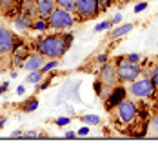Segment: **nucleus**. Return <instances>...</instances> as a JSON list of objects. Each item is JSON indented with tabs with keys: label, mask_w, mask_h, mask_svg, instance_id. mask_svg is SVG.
Instances as JSON below:
<instances>
[{
	"label": "nucleus",
	"mask_w": 158,
	"mask_h": 160,
	"mask_svg": "<svg viewBox=\"0 0 158 160\" xmlns=\"http://www.w3.org/2000/svg\"><path fill=\"white\" fill-rule=\"evenodd\" d=\"M73 44V33H53L37 40L35 49L46 58H62Z\"/></svg>",
	"instance_id": "nucleus-1"
},
{
	"label": "nucleus",
	"mask_w": 158,
	"mask_h": 160,
	"mask_svg": "<svg viewBox=\"0 0 158 160\" xmlns=\"http://www.w3.org/2000/svg\"><path fill=\"white\" fill-rule=\"evenodd\" d=\"M111 113L113 120L118 126H131L138 118V104L135 102V98H124Z\"/></svg>",
	"instance_id": "nucleus-2"
},
{
	"label": "nucleus",
	"mask_w": 158,
	"mask_h": 160,
	"mask_svg": "<svg viewBox=\"0 0 158 160\" xmlns=\"http://www.w3.org/2000/svg\"><path fill=\"white\" fill-rule=\"evenodd\" d=\"M115 68H116V78L118 84H129L133 80H136L142 75V66L129 62L126 57L115 58Z\"/></svg>",
	"instance_id": "nucleus-3"
},
{
	"label": "nucleus",
	"mask_w": 158,
	"mask_h": 160,
	"mask_svg": "<svg viewBox=\"0 0 158 160\" xmlns=\"http://www.w3.org/2000/svg\"><path fill=\"white\" fill-rule=\"evenodd\" d=\"M156 88L153 86L151 78L147 77H138L136 80L129 82V88H127V93L131 95V98L135 100H147L155 95Z\"/></svg>",
	"instance_id": "nucleus-4"
},
{
	"label": "nucleus",
	"mask_w": 158,
	"mask_h": 160,
	"mask_svg": "<svg viewBox=\"0 0 158 160\" xmlns=\"http://www.w3.org/2000/svg\"><path fill=\"white\" fill-rule=\"evenodd\" d=\"M75 15L69 11L62 9V8H55L53 13L47 17V24H49V29H57V31H64V29H71L75 26Z\"/></svg>",
	"instance_id": "nucleus-5"
},
{
	"label": "nucleus",
	"mask_w": 158,
	"mask_h": 160,
	"mask_svg": "<svg viewBox=\"0 0 158 160\" xmlns=\"http://www.w3.org/2000/svg\"><path fill=\"white\" fill-rule=\"evenodd\" d=\"M102 9H100L98 0H77L75 2V17L77 20H91L96 18Z\"/></svg>",
	"instance_id": "nucleus-6"
},
{
	"label": "nucleus",
	"mask_w": 158,
	"mask_h": 160,
	"mask_svg": "<svg viewBox=\"0 0 158 160\" xmlns=\"http://www.w3.org/2000/svg\"><path fill=\"white\" fill-rule=\"evenodd\" d=\"M126 97H127V88H126L124 84H116V86L113 88V91L109 93L107 98H104V108L111 113Z\"/></svg>",
	"instance_id": "nucleus-7"
},
{
	"label": "nucleus",
	"mask_w": 158,
	"mask_h": 160,
	"mask_svg": "<svg viewBox=\"0 0 158 160\" xmlns=\"http://www.w3.org/2000/svg\"><path fill=\"white\" fill-rule=\"evenodd\" d=\"M98 80L104 86H109V88L116 86L118 84V78H116V68H115V64H111L109 60L106 64H102L100 69H98Z\"/></svg>",
	"instance_id": "nucleus-8"
},
{
	"label": "nucleus",
	"mask_w": 158,
	"mask_h": 160,
	"mask_svg": "<svg viewBox=\"0 0 158 160\" xmlns=\"http://www.w3.org/2000/svg\"><path fill=\"white\" fill-rule=\"evenodd\" d=\"M17 44H18L17 37H15L7 28L0 26V57L11 53V51L15 49V46H17Z\"/></svg>",
	"instance_id": "nucleus-9"
},
{
	"label": "nucleus",
	"mask_w": 158,
	"mask_h": 160,
	"mask_svg": "<svg viewBox=\"0 0 158 160\" xmlns=\"http://www.w3.org/2000/svg\"><path fill=\"white\" fill-rule=\"evenodd\" d=\"M46 64V57L44 55H40L38 51H35V53H29V57L26 58V62H24V69L26 71H38V69H42V66Z\"/></svg>",
	"instance_id": "nucleus-10"
},
{
	"label": "nucleus",
	"mask_w": 158,
	"mask_h": 160,
	"mask_svg": "<svg viewBox=\"0 0 158 160\" xmlns=\"http://www.w3.org/2000/svg\"><path fill=\"white\" fill-rule=\"evenodd\" d=\"M35 6H37L38 18H47L53 13V9L57 8V2L55 0H35Z\"/></svg>",
	"instance_id": "nucleus-11"
},
{
	"label": "nucleus",
	"mask_w": 158,
	"mask_h": 160,
	"mask_svg": "<svg viewBox=\"0 0 158 160\" xmlns=\"http://www.w3.org/2000/svg\"><path fill=\"white\" fill-rule=\"evenodd\" d=\"M11 53H13V62H15V66H18V68H22V66H24V62H26V58L29 57L27 46H24V42H18Z\"/></svg>",
	"instance_id": "nucleus-12"
},
{
	"label": "nucleus",
	"mask_w": 158,
	"mask_h": 160,
	"mask_svg": "<svg viewBox=\"0 0 158 160\" xmlns=\"http://www.w3.org/2000/svg\"><path fill=\"white\" fill-rule=\"evenodd\" d=\"M33 22H35V17H29L26 13H18L15 17V20H13V26L18 31H27L33 28Z\"/></svg>",
	"instance_id": "nucleus-13"
},
{
	"label": "nucleus",
	"mask_w": 158,
	"mask_h": 160,
	"mask_svg": "<svg viewBox=\"0 0 158 160\" xmlns=\"http://www.w3.org/2000/svg\"><path fill=\"white\" fill-rule=\"evenodd\" d=\"M133 29H135L133 24H122V26L118 24V26H115V29H109L107 40H118V38H122V37L129 35Z\"/></svg>",
	"instance_id": "nucleus-14"
},
{
	"label": "nucleus",
	"mask_w": 158,
	"mask_h": 160,
	"mask_svg": "<svg viewBox=\"0 0 158 160\" xmlns=\"http://www.w3.org/2000/svg\"><path fill=\"white\" fill-rule=\"evenodd\" d=\"M44 78H46V75L38 69V71H31L29 75L26 77V82H27V84H33V86H37V84H38V82H42Z\"/></svg>",
	"instance_id": "nucleus-15"
},
{
	"label": "nucleus",
	"mask_w": 158,
	"mask_h": 160,
	"mask_svg": "<svg viewBox=\"0 0 158 160\" xmlns=\"http://www.w3.org/2000/svg\"><path fill=\"white\" fill-rule=\"evenodd\" d=\"M37 108H38V98H37V97H31V98H27L24 102L22 111H24V113H33Z\"/></svg>",
	"instance_id": "nucleus-16"
},
{
	"label": "nucleus",
	"mask_w": 158,
	"mask_h": 160,
	"mask_svg": "<svg viewBox=\"0 0 158 160\" xmlns=\"http://www.w3.org/2000/svg\"><path fill=\"white\" fill-rule=\"evenodd\" d=\"M55 2H57V8H62V9L75 15V2L77 0H55Z\"/></svg>",
	"instance_id": "nucleus-17"
},
{
	"label": "nucleus",
	"mask_w": 158,
	"mask_h": 160,
	"mask_svg": "<svg viewBox=\"0 0 158 160\" xmlns=\"http://www.w3.org/2000/svg\"><path fill=\"white\" fill-rule=\"evenodd\" d=\"M15 2L17 0H0V13L9 15L11 11L15 9Z\"/></svg>",
	"instance_id": "nucleus-18"
},
{
	"label": "nucleus",
	"mask_w": 158,
	"mask_h": 160,
	"mask_svg": "<svg viewBox=\"0 0 158 160\" xmlns=\"http://www.w3.org/2000/svg\"><path fill=\"white\" fill-rule=\"evenodd\" d=\"M31 29H35V31H47L49 29V24H47V18H37L35 22H33V28Z\"/></svg>",
	"instance_id": "nucleus-19"
},
{
	"label": "nucleus",
	"mask_w": 158,
	"mask_h": 160,
	"mask_svg": "<svg viewBox=\"0 0 158 160\" xmlns=\"http://www.w3.org/2000/svg\"><path fill=\"white\" fill-rule=\"evenodd\" d=\"M80 120H82L84 124H87V126H98L100 122H102L98 115H84Z\"/></svg>",
	"instance_id": "nucleus-20"
},
{
	"label": "nucleus",
	"mask_w": 158,
	"mask_h": 160,
	"mask_svg": "<svg viewBox=\"0 0 158 160\" xmlns=\"http://www.w3.org/2000/svg\"><path fill=\"white\" fill-rule=\"evenodd\" d=\"M55 68H58V58H51L49 62H46V64L42 66V69H40V71H42L44 75H47V73H49V71H53Z\"/></svg>",
	"instance_id": "nucleus-21"
},
{
	"label": "nucleus",
	"mask_w": 158,
	"mask_h": 160,
	"mask_svg": "<svg viewBox=\"0 0 158 160\" xmlns=\"http://www.w3.org/2000/svg\"><path fill=\"white\" fill-rule=\"evenodd\" d=\"M109 29H113V22L111 20H104V22H100V24L95 26V31L96 33H100V31H109Z\"/></svg>",
	"instance_id": "nucleus-22"
},
{
	"label": "nucleus",
	"mask_w": 158,
	"mask_h": 160,
	"mask_svg": "<svg viewBox=\"0 0 158 160\" xmlns=\"http://www.w3.org/2000/svg\"><path fill=\"white\" fill-rule=\"evenodd\" d=\"M149 131H151L155 137H158V113L151 118V122H149Z\"/></svg>",
	"instance_id": "nucleus-23"
},
{
	"label": "nucleus",
	"mask_w": 158,
	"mask_h": 160,
	"mask_svg": "<svg viewBox=\"0 0 158 160\" xmlns=\"http://www.w3.org/2000/svg\"><path fill=\"white\" fill-rule=\"evenodd\" d=\"M149 78H151V82H153V86L158 89V66H155V68L151 69V73H149Z\"/></svg>",
	"instance_id": "nucleus-24"
},
{
	"label": "nucleus",
	"mask_w": 158,
	"mask_h": 160,
	"mask_svg": "<svg viewBox=\"0 0 158 160\" xmlns=\"http://www.w3.org/2000/svg\"><path fill=\"white\" fill-rule=\"evenodd\" d=\"M49 84H51V80H49V78H44L42 82H38V84L35 86V88H37L35 91H37V93H40V91H46L47 88H49Z\"/></svg>",
	"instance_id": "nucleus-25"
},
{
	"label": "nucleus",
	"mask_w": 158,
	"mask_h": 160,
	"mask_svg": "<svg viewBox=\"0 0 158 160\" xmlns=\"http://www.w3.org/2000/svg\"><path fill=\"white\" fill-rule=\"evenodd\" d=\"M55 124H57L58 128H66V126H69L71 124V118L69 117H60V118L55 120Z\"/></svg>",
	"instance_id": "nucleus-26"
},
{
	"label": "nucleus",
	"mask_w": 158,
	"mask_h": 160,
	"mask_svg": "<svg viewBox=\"0 0 158 160\" xmlns=\"http://www.w3.org/2000/svg\"><path fill=\"white\" fill-rule=\"evenodd\" d=\"M126 58H127L129 62H133V64H140L142 55H140V53H129V55H126Z\"/></svg>",
	"instance_id": "nucleus-27"
},
{
	"label": "nucleus",
	"mask_w": 158,
	"mask_h": 160,
	"mask_svg": "<svg viewBox=\"0 0 158 160\" xmlns=\"http://www.w3.org/2000/svg\"><path fill=\"white\" fill-rule=\"evenodd\" d=\"M42 137H44V135H42V133H40V131H27V133H24V138L27 140V138H42Z\"/></svg>",
	"instance_id": "nucleus-28"
},
{
	"label": "nucleus",
	"mask_w": 158,
	"mask_h": 160,
	"mask_svg": "<svg viewBox=\"0 0 158 160\" xmlns=\"http://www.w3.org/2000/svg\"><path fill=\"white\" fill-rule=\"evenodd\" d=\"M95 62H96L98 66H102V64H106V62H107V53H100V55H96V58H95Z\"/></svg>",
	"instance_id": "nucleus-29"
},
{
	"label": "nucleus",
	"mask_w": 158,
	"mask_h": 160,
	"mask_svg": "<svg viewBox=\"0 0 158 160\" xmlns=\"http://www.w3.org/2000/svg\"><path fill=\"white\" fill-rule=\"evenodd\" d=\"M98 4H100V9L106 11V9H109V8L113 6V0H98Z\"/></svg>",
	"instance_id": "nucleus-30"
},
{
	"label": "nucleus",
	"mask_w": 158,
	"mask_h": 160,
	"mask_svg": "<svg viewBox=\"0 0 158 160\" xmlns=\"http://www.w3.org/2000/svg\"><path fill=\"white\" fill-rule=\"evenodd\" d=\"M77 135H78V137H87L89 135V126L87 124H84V128H80V129L77 131Z\"/></svg>",
	"instance_id": "nucleus-31"
},
{
	"label": "nucleus",
	"mask_w": 158,
	"mask_h": 160,
	"mask_svg": "<svg viewBox=\"0 0 158 160\" xmlns=\"http://www.w3.org/2000/svg\"><path fill=\"white\" fill-rule=\"evenodd\" d=\"M146 8H147V2H138V4L135 6V13H142Z\"/></svg>",
	"instance_id": "nucleus-32"
},
{
	"label": "nucleus",
	"mask_w": 158,
	"mask_h": 160,
	"mask_svg": "<svg viewBox=\"0 0 158 160\" xmlns=\"http://www.w3.org/2000/svg\"><path fill=\"white\" fill-rule=\"evenodd\" d=\"M102 89H104V84H102L100 80H96V82H95V93H96V97H100Z\"/></svg>",
	"instance_id": "nucleus-33"
},
{
	"label": "nucleus",
	"mask_w": 158,
	"mask_h": 160,
	"mask_svg": "<svg viewBox=\"0 0 158 160\" xmlns=\"http://www.w3.org/2000/svg\"><path fill=\"white\" fill-rule=\"evenodd\" d=\"M111 22H113V26H118L120 22H122V15H120V13H116V15L111 18Z\"/></svg>",
	"instance_id": "nucleus-34"
},
{
	"label": "nucleus",
	"mask_w": 158,
	"mask_h": 160,
	"mask_svg": "<svg viewBox=\"0 0 158 160\" xmlns=\"http://www.w3.org/2000/svg\"><path fill=\"white\" fill-rule=\"evenodd\" d=\"M11 138H24V131H20V129L13 131L11 133Z\"/></svg>",
	"instance_id": "nucleus-35"
},
{
	"label": "nucleus",
	"mask_w": 158,
	"mask_h": 160,
	"mask_svg": "<svg viewBox=\"0 0 158 160\" xmlns=\"http://www.w3.org/2000/svg\"><path fill=\"white\" fill-rule=\"evenodd\" d=\"M78 135H77V131H66V135H64V138H77Z\"/></svg>",
	"instance_id": "nucleus-36"
},
{
	"label": "nucleus",
	"mask_w": 158,
	"mask_h": 160,
	"mask_svg": "<svg viewBox=\"0 0 158 160\" xmlns=\"http://www.w3.org/2000/svg\"><path fill=\"white\" fill-rule=\"evenodd\" d=\"M7 88H9V84H7V82H2V84H0V95H4V93L7 91Z\"/></svg>",
	"instance_id": "nucleus-37"
},
{
	"label": "nucleus",
	"mask_w": 158,
	"mask_h": 160,
	"mask_svg": "<svg viewBox=\"0 0 158 160\" xmlns=\"http://www.w3.org/2000/svg\"><path fill=\"white\" fill-rule=\"evenodd\" d=\"M24 93H26V88L24 86H18L17 88V95H24Z\"/></svg>",
	"instance_id": "nucleus-38"
},
{
	"label": "nucleus",
	"mask_w": 158,
	"mask_h": 160,
	"mask_svg": "<svg viewBox=\"0 0 158 160\" xmlns=\"http://www.w3.org/2000/svg\"><path fill=\"white\" fill-rule=\"evenodd\" d=\"M6 122H7L6 117H0V128H4V126H6Z\"/></svg>",
	"instance_id": "nucleus-39"
},
{
	"label": "nucleus",
	"mask_w": 158,
	"mask_h": 160,
	"mask_svg": "<svg viewBox=\"0 0 158 160\" xmlns=\"http://www.w3.org/2000/svg\"><path fill=\"white\" fill-rule=\"evenodd\" d=\"M22 2H35V0H20V4H22Z\"/></svg>",
	"instance_id": "nucleus-40"
}]
</instances>
